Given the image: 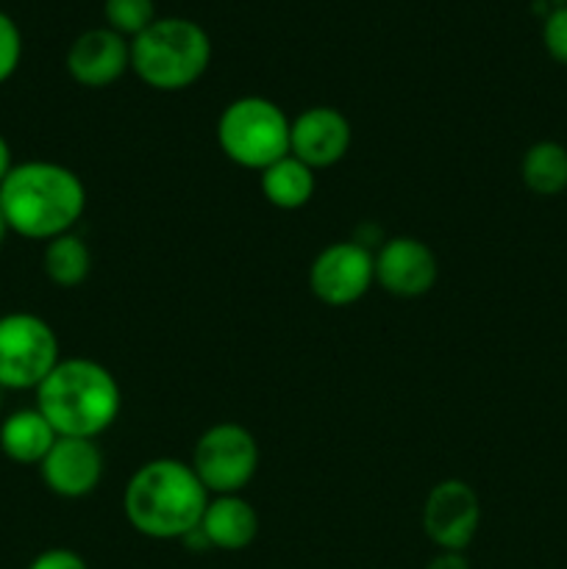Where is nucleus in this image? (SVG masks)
<instances>
[{
	"label": "nucleus",
	"instance_id": "1",
	"mask_svg": "<svg viewBox=\"0 0 567 569\" xmlns=\"http://www.w3.org/2000/svg\"><path fill=\"white\" fill-rule=\"evenodd\" d=\"M87 209L81 178L56 161H20L0 183V211L17 237L50 242L70 233Z\"/></svg>",
	"mask_w": 567,
	"mask_h": 569
},
{
	"label": "nucleus",
	"instance_id": "2",
	"mask_svg": "<svg viewBox=\"0 0 567 569\" xmlns=\"http://www.w3.org/2000/svg\"><path fill=\"white\" fill-rule=\"evenodd\" d=\"M209 492L192 465L178 459L145 461L122 495L126 520L148 539H183L200 526Z\"/></svg>",
	"mask_w": 567,
	"mask_h": 569
},
{
	"label": "nucleus",
	"instance_id": "3",
	"mask_svg": "<svg viewBox=\"0 0 567 569\" xmlns=\"http://www.w3.org/2000/svg\"><path fill=\"white\" fill-rule=\"evenodd\" d=\"M37 409L59 437L98 439L120 417L122 392L100 361L61 359L37 387Z\"/></svg>",
	"mask_w": 567,
	"mask_h": 569
},
{
	"label": "nucleus",
	"instance_id": "4",
	"mask_svg": "<svg viewBox=\"0 0 567 569\" xmlns=\"http://www.w3.org/2000/svg\"><path fill=\"white\" fill-rule=\"evenodd\" d=\"M211 61V39L187 17H156L131 39V70L159 92L192 87Z\"/></svg>",
	"mask_w": 567,
	"mask_h": 569
},
{
	"label": "nucleus",
	"instance_id": "5",
	"mask_svg": "<svg viewBox=\"0 0 567 569\" xmlns=\"http://www.w3.org/2000/svg\"><path fill=\"white\" fill-rule=\"evenodd\" d=\"M292 120L272 100L245 94L231 100L217 120V142L233 164L245 170H265L289 153Z\"/></svg>",
	"mask_w": 567,
	"mask_h": 569
},
{
	"label": "nucleus",
	"instance_id": "6",
	"mask_svg": "<svg viewBox=\"0 0 567 569\" xmlns=\"http://www.w3.org/2000/svg\"><path fill=\"white\" fill-rule=\"evenodd\" d=\"M59 361V337L48 320L31 311L0 317V389L37 392Z\"/></svg>",
	"mask_w": 567,
	"mask_h": 569
},
{
	"label": "nucleus",
	"instance_id": "7",
	"mask_svg": "<svg viewBox=\"0 0 567 569\" xmlns=\"http://www.w3.org/2000/svg\"><path fill=\"white\" fill-rule=\"evenodd\" d=\"M192 470L209 495H239L259 470V445L248 428L217 422L195 442Z\"/></svg>",
	"mask_w": 567,
	"mask_h": 569
},
{
	"label": "nucleus",
	"instance_id": "8",
	"mask_svg": "<svg viewBox=\"0 0 567 569\" xmlns=\"http://www.w3.org/2000/svg\"><path fill=\"white\" fill-rule=\"evenodd\" d=\"M376 281V253L354 239H342L317 253L309 270V287L326 306H350Z\"/></svg>",
	"mask_w": 567,
	"mask_h": 569
},
{
	"label": "nucleus",
	"instance_id": "9",
	"mask_svg": "<svg viewBox=\"0 0 567 569\" xmlns=\"http://www.w3.org/2000/svg\"><path fill=\"white\" fill-rule=\"evenodd\" d=\"M481 526V503L470 483L459 478L439 481L422 506V531L439 550L461 553Z\"/></svg>",
	"mask_w": 567,
	"mask_h": 569
},
{
	"label": "nucleus",
	"instance_id": "10",
	"mask_svg": "<svg viewBox=\"0 0 567 569\" xmlns=\"http://www.w3.org/2000/svg\"><path fill=\"white\" fill-rule=\"evenodd\" d=\"M350 142H354V128L348 117L331 106H311L300 111L289 128V153L311 170H326L342 161Z\"/></svg>",
	"mask_w": 567,
	"mask_h": 569
},
{
	"label": "nucleus",
	"instance_id": "11",
	"mask_svg": "<svg viewBox=\"0 0 567 569\" xmlns=\"http://www.w3.org/2000/svg\"><path fill=\"white\" fill-rule=\"evenodd\" d=\"M437 276V256L420 239L392 237L376 250V283L395 298H420L431 292Z\"/></svg>",
	"mask_w": 567,
	"mask_h": 569
},
{
	"label": "nucleus",
	"instance_id": "12",
	"mask_svg": "<svg viewBox=\"0 0 567 569\" xmlns=\"http://www.w3.org/2000/svg\"><path fill=\"white\" fill-rule=\"evenodd\" d=\"M44 487L67 500L87 498L103 478V453L94 439L59 437L39 465Z\"/></svg>",
	"mask_w": 567,
	"mask_h": 569
},
{
	"label": "nucleus",
	"instance_id": "13",
	"mask_svg": "<svg viewBox=\"0 0 567 569\" xmlns=\"http://www.w3.org/2000/svg\"><path fill=\"white\" fill-rule=\"evenodd\" d=\"M131 67V42L122 33L106 28H89L67 50V70L72 81L89 89L111 87Z\"/></svg>",
	"mask_w": 567,
	"mask_h": 569
},
{
	"label": "nucleus",
	"instance_id": "14",
	"mask_svg": "<svg viewBox=\"0 0 567 569\" xmlns=\"http://www.w3.org/2000/svg\"><path fill=\"white\" fill-rule=\"evenodd\" d=\"M211 548L245 550L259 537V515L242 495H215L200 520Z\"/></svg>",
	"mask_w": 567,
	"mask_h": 569
},
{
	"label": "nucleus",
	"instance_id": "15",
	"mask_svg": "<svg viewBox=\"0 0 567 569\" xmlns=\"http://www.w3.org/2000/svg\"><path fill=\"white\" fill-rule=\"evenodd\" d=\"M56 439H59V433L53 431V426L44 420V415L37 406L33 409L11 411L0 422V450L14 465H42V459L53 448Z\"/></svg>",
	"mask_w": 567,
	"mask_h": 569
},
{
	"label": "nucleus",
	"instance_id": "16",
	"mask_svg": "<svg viewBox=\"0 0 567 569\" xmlns=\"http://www.w3.org/2000/svg\"><path fill=\"white\" fill-rule=\"evenodd\" d=\"M315 170L300 159H295L292 153H287L284 159L272 161L270 167L261 170V194L276 209H304L311 200V194H315Z\"/></svg>",
	"mask_w": 567,
	"mask_h": 569
},
{
	"label": "nucleus",
	"instance_id": "17",
	"mask_svg": "<svg viewBox=\"0 0 567 569\" xmlns=\"http://www.w3.org/2000/svg\"><path fill=\"white\" fill-rule=\"evenodd\" d=\"M520 178L537 198H559L567 192V148L556 139H539L523 153Z\"/></svg>",
	"mask_w": 567,
	"mask_h": 569
},
{
	"label": "nucleus",
	"instance_id": "18",
	"mask_svg": "<svg viewBox=\"0 0 567 569\" xmlns=\"http://www.w3.org/2000/svg\"><path fill=\"white\" fill-rule=\"evenodd\" d=\"M42 270L56 287H81L89 278V270H92V253H89L87 242L81 237H76V233H61V237L50 239L44 244Z\"/></svg>",
	"mask_w": 567,
	"mask_h": 569
},
{
	"label": "nucleus",
	"instance_id": "19",
	"mask_svg": "<svg viewBox=\"0 0 567 569\" xmlns=\"http://www.w3.org/2000/svg\"><path fill=\"white\" fill-rule=\"evenodd\" d=\"M103 14L111 31L133 39L156 20V3L153 0H106Z\"/></svg>",
	"mask_w": 567,
	"mask_h": 569
},
{
	"label": "nucleus",
	"instance_id": "20",
	"mask_svg": "<svg viewBox=\"0 0 567 569\" xmlns=\"http://www.w3.org/2000/svg\"><path fill=\"white\" fill-rule=\"evenodd\" d=\"M22 59V33L6 11H0V83L9 81Z\"/></svg>",
	"mask_w": 567,
	"mask_h": 569
},
{
	"label": "nucleus",
	"instance_id": "21",
	"mask_svg": "<svg viewBox=\"0 0 567 569\" xmlns=\"http://www.w3.org/2000/svg\"><path fill=\"white\" fill-rule=\"evenodd\" d=\"M543 44L548 56L567 64V6H554L543 20Z\"/></svg>",
	"mask_w": 567,
	"mask_h": 569
},
{
	"label": "nucleus",
	"instance_id": "22",
	"mask_svg": "<svg viewBox=\"0 0 567 569\" xmlns=\"http://www.w3.org/2000/svg\"><path fill=\"white\" fill-rule=\"evenodd\" d=\"M28 569H89V567L76 550L50 548V550H42V553L28 565Z\"/></svg>",
	"mask_w": 567,
	"mask_h": 569
},
{
	"label": "nucleus",
	"instance_id": "23",
	"mask_svg": "<svg viewBox=\"0 0 567 569\" xmlns=\"http://www.w3.org/2000/svg\"><path fill=\"white\" fill-rule=\"evenodd\" d=\"M426 569H470L467 559L461 553H450V550H442L437 559H431V565Z\"/></svg>",
	"mask_w": 567,
	"mask_h": 569
},
{
	"label": "nucleus",
	"instance_id": "24",
	"mask_svg": "<svg viewBox=\"0 0 567 569\" xmlns=\"http://www.w3.org/2000/svg\"><path fill=\"white\" fill-rule=\"evenodd\" d=\"M11 167H14V161H11V148H9V142H6L3 133H0V183L6 181V176L11 172Z\"/></svg>",
	"mask_w": 567,
	"mask_h": 569
},
{
	"label": "nucleus",
	"instance_id": "25",
	"mask_svg": "<svg viewBox=\"0 0 567 569\" xmlns=\"http://www.w3.org/2000/svg\"><path fill=\"white\" fill-rule=\"evenodd\" d=\"M9 222H6V217H3V211H0V248H3V242H6V237H9Z\"/></svg>",
	"mask_w": 567,
	"mask_h": 569
},
{
	"label": "nucleus",
	"instance_id": "26",
	"mask_svg": "<svg viewBox=\"0 0 567 569\" xmlns=\"http://www.w3.org/2000/svg\"><path fill=\"white\" fill-rule=\"evenodd\" d=\"M554 6H567V0H554Z\"/></svg>",
	"mask_w": 567,
	"mask_h": 569
},
{
	"label": "nucleus",
	"instance_id": "27",
	"mask_svg": "<svg viewBox=\"0 0 567 569\" xmlns=\"http://www.w3.org/2000/svg\"><path fill=\"white\" fill-rule=\"evenodd\" d=\"M0 403H3V389H0Z\"/></svg>",
	"mask_w": 567,
	"mask_h": 569
}]
</instances>
